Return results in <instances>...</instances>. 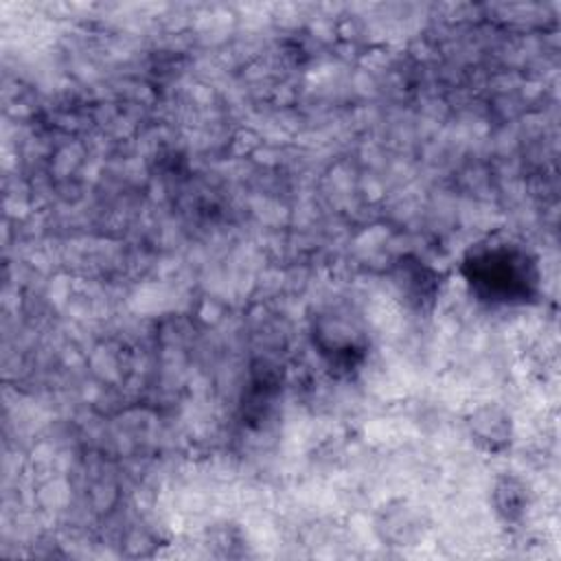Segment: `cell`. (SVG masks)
Here are the masks:
<instances>
[{
	"instance_id": "cell-5",
	"label": "cell",
	"mask_w": 561,
	"mask_h": 561,
	"mask_svg": "<svg viewBox=\"0 0 561 561\" xmlns=\"http://www.w3.org/2000/svg\"><path fill=\"white\" fill-rule=\"evenodd\" d=\"M392 283L401 298L414 309H430L440 291L438 272L416 256H401L392 272Z\"/></svg>"
},
{
	"instance_id": "cell-4",
	"label": "cell",
	"mask_w": 561,
	"mask_h": 561,
	"mask_svg": "<svg viewBox=\"0 0 561 561\" xmlns=\"http://www.w3.org/2000/svg\"><path fill=\"white\" fill-rule=\"evenodd\" d=\"M471 440L486 454H502L513 443V416L500 403H482L467 414Z\"/></svg>"
},
{
	"instance_id": "cell-1",
	"label": "cell",
	"mask_w": 561,
	"mask_h": 561,
	"mask_svg": "<svg viewBox=\"0 0 561 561\" xmlns=\"http://www.w3.org/2000/svg\"><path fill=\"white\" fill-rule=\"evenodd\" d=\"M462 276L478 300L493 307L526 305L539 294L535 256L513 239H486L462 259Z\"/></svg>"
},
{
	"instance_id": "cell-6",
	"label": "cell",
	"mask_w": 561,
	"mask_h": 561,
	"mask_svg": "<svg viewBox=\"0 0 561 561\" xmlns=\"http://www.w3.org/2000/svg\"><path fill=\"white\" fill-rule=\"evenodd\" d=\"M528 504H530V493L524 480L508 473L495 480L491 491V506L504 524L513 526L524 522Z\"/></svg>"
},
{
	"instance_id": "cell-2",
	"label": "cell",
	"mask_w": 561,
	"mask_h": 561,
	"mask_svg": "<svg viewBox=\"0 0 561 561\" xmlns=\"http://www.w3.org/2000/svg\"><path fill=\"white\" fill-rule=\"evenodd\" d=\"M311 340L335 373L357 370L368 355V333L359 316L344 305H329L313 316Z\"/></svg>"
},
{
	"instance_id": "cell-3",
	"label": "cell",
	"mask_w": 561,
	"mask_h": 561,
	"mask_svg": "<svg viewBox=\"0 0 561 561\" xmlns=\"http://www.w3.org/2000/svg\"><path fill=\"white\" fill-rule=\"evenodd\" d=\"M427 528L423 511L408 500H392L383 504L375 515L377 537L392 548L414 546Z\"/></svg>"
}]
</instances>
